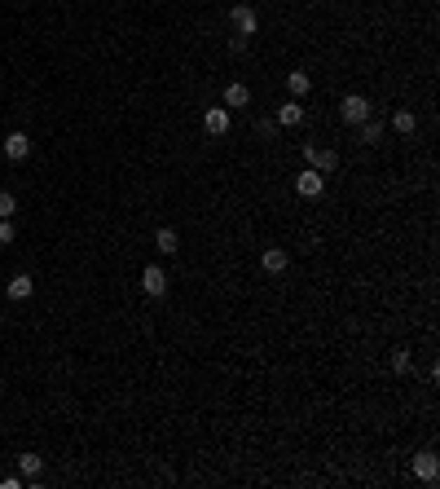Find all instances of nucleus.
I'll list each match as a JSON object with an SVG mask.
<instances>
[{
	"instance_id": "7ed1b4c3",
	"label": "nucleus",
	"mask_w": 440,
	"mask_h": 489,
	"mask_svg": "<svg viewBox=\"0 0 440 489\" xmlns=\"http://www.w3.org/2000/svg\"><path fill=\"white\" fill-rule=\"evenodd\" d=\"M141 291L150 300H163V296H168V269H163V265H145L141 269Z\"/></svg>"
},
{
	"instance_id": "ddd939ff",
	"label": "nucleus",
	"mask_w": 440,
	"mask_h": 489,
	"mask_svg": "<svg viewBox=\"0 0 440 489\" xmlns=\"http://www.w3.org/2000/svg\"><path fill=\"white\" fill-rule=\"evenodd\" d=\"M387 366H392V374H414V353L410 348H392V357H387Z\"/></svg>"
},
{
	"instance_id": "f03ea898",
	"label": "nucleus",
	"mask_w": 440,
	"mask_h": 489,
	"mask_svg": "<svg viewBox=\"0 0 440 489\" xmlns=\"http://www.w3.org/2000/svg\"><path fill=\"white\" fill-rule=\"evenodd\" d=\"M295 194H300V199H321V194H326V172H317V168L295 172Z\"/></svg>"
},
{
	"instance_id": "4468645a",
	"label": "nucleus",
	"mask_w": 440,
	"mask_h": 489,
	"mask_svg": "<svg viewBox=\"0 0 440 489\" xmlns=\"http://www.w3.org/2000/svg\"><path fill=\"white\" fill-rule=\"evenodd\" d=\"M247 102H251V89L247 84H238V79H234V84H225V106H238L242 110Z\"/></svg>"
},
{
	"instance_id": "39448f33",
	"label": "nucleus",
	"mask_w": 440,
	"mask_h": 489,
	"mask_svg": "<svg viewBox=\"0 0 440 489\" xmlns=\"http://www.w3.org/2000/svg\"><path fill=\"white\" fill-rule=\"evenodd\" d=\"M229 124H234V115L225 106H203V133L207 137H225V133H229Z\"/></svg>"
},
{
	"instance_id": "f8f14e48",
	"label": "nucleus",
	"mask_w": 440,
	"mask_h": 489,
	"mask_svg": "<svg viewBox=\"0 0 440 489\" xmlns=\"http://www.w3.org/2000/svg\"><path fill=\"white\" fill-rule=\"evenodd\" d=\"M392 128H396L401 137H414V133H418V115H414L410 106H401L396 115H392Z\"/></svg>"
},
{
	"instance_id": "423d86ee",
	"label": "nucleus",
	"mask_w": 440,
	"mask_h": 489,
	"mask_svg": "<svg viewBox=\"0 0 440 489\" xmlns=\"http://www.w3.org/2000/svg\"><path fill=\"white\" fill-rule=\"evenodd\" d=\"M286 265H291V252H286V247H278V242H269V247L260 252V269L273 273V278H282Z\"/></svg>"
},
{
	"instance_id": "6ab92c4d",
	"label": "nucleus",
	"mask_w": 440,
	"mask_h": 489,
	"mask_svg": "<svg viewBox=\"0 0 440 489\" xmlns=\"http://www.w3.org/2000/svg\"><path fill=\"white\" fill-rule=\"evenodd\" d=\"M251 48V36H229V53H247Z\"/></svg>"
},
{
	"instance_id": "9b49d317",
	"label": "nucleus",
	"mask_w": 440,
	"mask_h": 489,
	"mask_svg": "<svg viewBox=\"0 0 440 489\" xmlns=\"http://www.w3.org/2000/svg\"><path fill=\"white\" fill-rule=\"evenodd\" d=\"M154 252H163V256H176V252H181V238H176V230H168V225H163V230H154Z\"/></svg>"
},
{
	"instance_id": "20e7f679",
	"label": "nucleus",
	"mask_w": 440,
	"mask_h": 489,
	"mask_svg": "<svg viewBox=\"0 0 440 489\" xmlns=\"http://www.w3.org/2000/svg\"><path fill=\"white\" fill-rule=\"evenodd\" d=\"M370 97H361V93H348L344 102H339V115H344V124H366L370 119Z\"/></svg>"
},
{
	"instance_id": "6e6552de",
	"label": "nucleus",
	"mask_w": 440,
	"mask_h": 489,
	"mask_svg": "<svg viewBox=\"0 0 440 489\" xmlns=\"http://www.w3.org/2000/svg\"><path fill=\"white\" fill-rule=\"evenodd\" d=\"M0 150H5L9 163H22V159L31 155V137H27V133H9L5 141H0Z\"/></svg>"
},
{
	"instance_id": "1a4fd4ad",
	"label": "nucleus",
	"mask_w": 440,
	"mask_h": 489,
	"mask_svg": "<svg viewBox=\"0 0 440 489\" xmlns=\"http://www.w3.org/2000/svg\"><path fill=\"white\" fill-rule=\"evenodd\" d=\"M31 291H36L31 273H13V278L5 282V296H9V300H31Z\"/></svg>"
},
{
	"instance_id": "0eeeda50",
	"label": "nucleus",
	"mask_w": 440,
	"mask_h": 489,
	"mask_svg": "<svg viewBox=\"0 0 440 489\" xmlns=\"http://www.w3.org/2000/svg\"><path fill=\"white\" fill-rule=\"evenodd\" d=\"M229 22H234L238 36H255V31H260V13L251 5H234L229 9Z\"/></svg>"
},
{
	"instance_id": "2eb2a0df",
	"label": "nucleus",
	"mask_w": 440,
	"mask_h": 489,
	"mask_svg": "<svg viewBox=\"0 0 440 489\" xmlns=\"http://www.w3.org/2000/svg\"><path fill=\"white\" fill-rule=\"evenodd\" d=\"M286 89H291V97H308L313 79H308V71H291V75H286Z\"/></svg>"
},
{
	"instance_id": "9d476101",
	"label": "nucleus",
	"mask_w": 440,
	"mask_h": 489,
	"mask_svg": "<svg viewBox=\"0 0 440 489\" xmlns=\"http://www.w3.org/2000/svg\"><path fill=\"white\" fill-rule=\"evenodd\" d=\"M273 119H278L282 128H300L304 124V106L300 102H282L278 110H273Z\"/></svg>"
},
{
	"instance_id": "dca6fc26",
	"label": "nucleus",
	"mask_w": 440,
	"mask_h": 489,
	"mask_svg": "<svg viewBox=\"0 0 440 489\" xmlns=\"http://www.w3.org/2000/svg\"><path fill=\"white\" fill-rule=\"evenodd\" d=\"M18 467H22V481H36L40 471H44V459H40V454H22Z\"/></svg>"
},
{
	"instance_id": "aec40b11",
	"label": "nucleus",
	"mask_w": 440,
	"mask_h": 489,
	"mask_svg": "<svg viewBox=\"0 0 440 489\" xmlns=\"http://www.w3.org/2000/svg\"><path fill=\"white\" fill-rule=\"evenodd\" d=\"M18 234H13V221H0V242H13Z\"/></svg>"
},
{
	"instance_id": "a211bd4d",
	"label": "nucleus",
	"mask_w": 440,
	"mask_h": 489,
	"mask_svg": "<svg viewBox=\"0 0 440 489\" xmlns=\"http://www.w3.org/2000/svg\"><path fill=\"white\" fill-rule=\"evenodd\" d=\"M13 211H18V199L9 190H0V221H13Z\"/></svg>"
},
{
	"instance_id": "f3484780",
	"label": "nucleus",
	"mask_w": 440,
	"mask_h": 489,
	"mask_svg": "<svg viewBox=\"0 0 440 489\" xmlns=\"http://www.w3.org/2000/svg\"><path fill=\"white\" fill-rule=\"evenodd\" d=\"M361 128V145H379L383 141V124L379 119H366V124H356Z\"/></svg>"
},
{
	"instance_id": "f257e3e1",
	"label": "nucleus",
	"mask_w": 440,
	"mask_h": 489,
	"mask_svg": "<svg viewBox=\"0 0 440 489\" xmlns=\"http://www.w3.org/2000/svg\"><path fill=\"white\" fill-rule=\"evenodd\" d=\"M410 476L422 481V485H436L440 481V454L436 450H418L414 459H410Z\"/></svg>"
}]
</instances>
